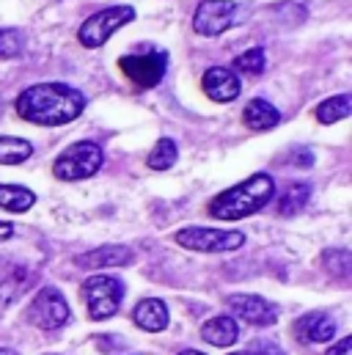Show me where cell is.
<instances>
[{
  "mask_svg": "<svg viewBox=\"0 0 352 355\" xmlns=\"http://www.w3.org/2000/svg\"><path fill=\"white\" fill-rule=\"evenodd\" d=\"M86 110V94L67 83H36L17 96L19 119L39 127H61Z\"/></svg>",
  "mask_w": 352,
  "mask_h": 355,
  "instance_id": "cell-1",
  "label": "cell"
},
{
  "mask_svg": "<svg viewBox=\"0 0 352 355\" xmlns=\"http://www.w3.org/2000/svg\"><path fill=\"white\" fill-rule=\"evenodd\" d=\"M272 196H275V179L270 174H254L215 196L206 209L215 220H243L264 209L272 201Z\"/></svg>",
  "mask_w": 352,
  "mask_h": 355,
  "instance_id": "cell-2",
  "label": "cell"
},
{
  "mask_svg": "<svg viewBox=\"0 0 352 355\" xmlns=\"http://www.w3.org/2000/svg\"><path fill=\"white\" fill-rule=\"evenodd\" d=\"M105 163L102 146L94 141H78L72 146H67L55 163H53V174L64 182H80V179L94 177Z\"/></svg>",
  "mask_w": 352,
  "mask_h": 355,
  "instance_id": "cell-3",
  "label": "cell"
},
{
  "mask_svg": "<svg viewBox=\"0 0 352 355\" xmlns=\"http://www.w3.org/2000/svg\"><path fill=\"white\" fill-rule=\"evenodd\" d=\"M83 300L94 322L110 320L124 300V284L116 275H91L83 281Z\"/></svg>",
  "mask_w": 352,
  "mask_h": 355,
  "instance_id": "cell-4",
  "label": "cell"
},
{
  "mask_svg": "<svg viewBox=\"0 0 352 355\" xmlns=\"http://www.w3.org/2000/svg\"><path fill=\"white\" fill-rule=\"evenodd\" d=\"M176 245L187 251H201V254H223V251H237L245 245L243 232H223V229H209V226H187L174 234Z\"/></svg>",
  "mask_w": 352,
  "mask_h": 355,
  "instance_id": "cell-5",
  "label": "cell"
},
{
  "mask_svg": "<svg viewBox=\"0 0 352 355\" xmlns=\"http://www.w3.org/2000/svg\"><path fill=\"white\" fill-rule=\"evenodd\" d=\"M132 19H135V8H132V6H110V8H102V11H96L94 17H88L86 22L80 25L78 39H80L83 47L96 50V47H102L118 28L130 25Z\"/></svg>",
  "mask_w": 352,
  "mask_h": 355,
  "instance_id": "cell-6",
  "label": "cell"
},
{
  "mask_svg": "<svg viewBox=\"0 0 352 355\" xmlns=\"http://www.w3.org/2000/svg\"><path fill=\"white\" fill-rule=\"evenodd\" d=\"M69 320H72V309L61 295V289L55 286H42L28 306V322L42 331H58Z\"/></svg>",
  "mask_w": 352,
  "mask_h": 355,
  "instance_id": "cell-7",
  "label": "cell"
},
{
  "mask_svg": "<svg viewBox=\"0 0 352 355\" xmlns=\"http://www.w3.org/2000/svg\"><path fill=\"white\" fill-rule=\"evenodd\" d=\"M118 69L141 89H155L163 83L166 69H168V53L166 50H152L143 55H121Z\"/></svg>",
  "mask_w": 352,
  "mask_h": 355,
  "instance_id": "cell-8",
  "label": "cell"
},
{
  "mask_svg": "<svg viewBox=\"0 0 352 355\" xmlns=\"http://www.w3.org/2000/svg\"><path fill=\"white\" fill-rule=\"evenodd\" d=\"M240 17L237 0H201L193 14V28L201 36H220Z\"/></svg>",
  "mask_w": 352,
  "mask_h": 355,
  "instance_id": "cell-9",
  "label": "cell"
},
{
  "mask_svg": "<svg viewBox=\"0 0 352 355\" xmlns=\"http://www.w3.org/2000/svg\"><path fill=\"white\" fill-rule=\"evenodd\" d=\"M226 303H229L234 320H243V322H248L254 328H270L278 320V306L259 297V295H245V292L240 295L237 292V295H229Z\"/></svg>",
  "mask_w": 352,
  "mask_h": 355,
  "instance_id": "cell-10",
  "label": "cell"
},
{
  "mask_svg": "<svg viewBox=\"0 0 352 355\" xmlns=\"http://www.w3.org/2000/svg\"><path fill=\"white\" fill-rule=\"evenodd\" d=\"M294 336L300 342H314V345H325L336 336V322L331 314L325 311H308L294 322Z\"/></svg>",
  "mask_w": 352,
  "mask_h": 355,
  "instance_id": "cell-11",
  "label": "cell"
},
{
  "mask_svg": "<svg viewBox=\"0 0 352 355\" xmlns=\"http://www.w3.org/2000/svg\"><path fill=\"white\" fill-rule=\"evenodd\" d=\"M201 89H204V94H206L212 102H234V99L240 96V78H237L231 69L212 67V69L204 72Z\"/></svg>",
  "mask_w": 352,
  "mask_h": 355,
  "instance_id": "cell-12",
  "label": "cell"
},
{
  "mask_svg": "<svg viewBox=\"0 0 352 355\" xmlns=\"http://www.w3.org/2000/svg\"><path fill=\"white\" fill-rule=\"evenodd\" d=\"M132 259H135V251L127 245H99L88 254H80L75 265L86 267V270H105V267H124Z\"/></svg>",
  "mask_w": 352,
  "mask_h": 355,
  "instance_id": "cell-13",
  "label": "cell"
},
{
  "mask_svg": "<svg viewBox=\"0 0 352 355\" xmlns=\"http://www.w3.org/2000/svg\"><path fill=\"white\" fill-rule=\"evenodd\" d=\"M132 320L141 331H149V334H160L168 328V306L160 300V297H146L141 300L135 309H132Z\"/></svg>",
  "mask_w": 352,
  "mask_h": 355,
  "instance_id": "cell-14",
  "label": "cell"
},
{
  "mask_svg": "<svg viewBox=\"0 0 352 355\" xmlns=\"http://www.w3.org/2000/svg\"><path fill=\"white\" fill-rule=\"evenodd\" d=\"M201 339L212 347H231L237 339H240V322L229 314H220V317H212L201 325Z\"/></svg>",
  "mask_w": 352,
  "mask_h": 355,
  "instance_id": "cell-15",
  "label": "cell"
},
{
  "mask_svg": "<svg viewBox=\"0 0 352 355\" xmlns=\"http://www.w3.org/2000/svg\"><path fill=\"white\" fill-rule=\"evenodd\" d=\"M243 121H245V127H251V130H256V132H264V130H272V127L281 124V113H278L275 105H270L267 99L256 96V99H251V102L245 105Z\"/></svg>",
  "mask_w": 352,
  "mask_h": 355,
  "instance_id": "cell-16",
  "label": "cell"
},
{
  "mask_svg": "<svg viewBox=\"0 0 352 355\" xmlns=\"http://www.w3.org/2000/svg\"><path fill=\"white\" fill-rule=\"evenodd\" d=\"M311 201V184L308 182H292L286 184V190L281 193V201H278V215L283 218H294L300 215Z\"/></svg>",
  "mask_w": 352,
  "mask_h": 355,
  "instance_id": "cell-17",
  "label": "cell"
},
{
  "mask_svg": "<svg viewBox=\"0 0 352 355\" xmlns=\"http://www.w3.org/2000/svg\"><path fill=\"white\" fill-rule=\"evenodd\" d=\"M314 113H317V121L319 124H336V121L347 119L352 113V96L350 94H336V96L319 102Z\"/></svg>",
  "mask_w": 352,
  "mask_h": 355,
  "instance_id": "cell-18",
  "label": "cell"
},
{
  "mask_svg": "<svg viewBox=\"0 0 352 355\" xmlns=\"http://www.w3.org/2000/svg\"><path fill=\"white\" fill-rule=\"evenodd\" d=\"M36 204V196L22 184H0V209L28 212Z\"/></svg>",
  "mask_w": 352,
  "mask_h": 355,
  "instance_id": "cell-19",
  "label": "cell"
},
{
  "mask_svg": "<svg viewBox=\"0 0 352 355\" xmlns=\"http://www.w3.org/2000/svg\"><path fill=\"white\" fill-rule=\"evenodd\" d=\"M33 155L30 141L14 138V135H0V166H19Z\"/></svg>",
  "mask_w": 352,
  "mask_h": 355,
  "instance_id": "cell-20",
  "label": "cell"
},
{
  "mask_svg": "<svg viewBox=\"0 0 352 355\" xmlns=\"http://www.w3.org/2000/svg\"><path fill=\"white\" fill-rule=\"evenodd\" d=\"M176 157H179L176 141H171V138H160V141L155 144V149H152V155H149L146 163H149L152 171H168V168L176 163Z\"/></svg>",
  "mask_w": 352,
  "mask_h": 355,
  "instance_id": "cell-21",
  "label": "cell"
},
{
  "mask_svg": "<svg viewBox=\"0 0 352 355\" xmlns=\"http://www.w3.org/2000/svg\"><path fill=\"white\" fill-rule=\"evenodd\" d=\"M322 265L331 275L336 278H350V270H352V254L347 248H331L322 254Z\"/></svg>",
  "mask_w": 352,
  "mask_h": 355,
  "instance_id": "cell-22",
  "label": "cell"
},
{
  "mask_svg": "<svg viewBox=\"0 0 352 355\" xmlns=\"http://www.w3.org/2000/svg\"><path fill=\"white\" fill-rule=\"evenodd\" d=\"M25 50V33L19 28H0V58H17Z\"/></svg>",
  "mask_w": 352,
  "mask_h": 355,
  "instance_id": "cell-23",
  "label": "cell"
},
{
  "mask_svg": "<svg viewBox=\"0 0 352 355\" xmlns=\"http://www.w3.org/2000/svg\"><path fill=\"white\" fill-rule=\"evenodd\" d=\"M264 67H267L264 47H251V50H245L243 55H237V58H234V69L248 72V75H262Z\"/></svg>",
  "mask_w": 352,
  "mask_h": 355,
  "instance_id": "cell-24",
  "label": "cell"
},
{
  "mask_svg": "<svg viewBox=\"0 0 352 355\" xmlns=\"http://www.w3.org/2000/svg\"><path fill=\"white\" fill-rule=\"evenodd\" d=\"M248 353L251 355H286L275 342H254V345L248 347Z\"/></svg>",
  "mask_w": 352,
  "mask_h": 355,
  "instance_id": "cell-25",
  "label": "cell"
},
{
  "mask_svg": "<svg viewBox=\"0 0 352 355\" xmlns=\"http://www.w3.org/2000/svg\"><path fill=\"white\" fill-rule=\"evenodd\" d=\"M292 163L300 166V168L314 166V155H311V149H294V160H292Z\"/></svg>",
  "mask_w": 352,
  "mask_h": 355,
  "instance_id": "cell-26",
  "label": "cell"
},
{
  "mask_svg": "<svg viewBox=\"0 0 352 355\" xmlns=\"http://www.w3.org/2000/svg\"><path fill=\"white\" fill-rule=\"evenodd\" d=\"M325 355H352V339L350 336H344L339 345H333Z\"/></svg>",
  "mask_w": 352,
  "mask_h": 355,
  "instance_id": "cell-27",
  "label": "cell"
},
{
  "mask_svg": "<svg viewBox=\"0 0 352 355\" xmlns=\"http://www.w3.org/2000/svg\"><path fill=\"white\" fill-rule=\"evenodd\" d=\"M11 234H14V226L6 223V220H0V240H8Z\"/></svg>",
  "mask_w": 352,
  "mask_h": 355,
  "instance_id": "cell-28",
  "label": "cell"
},
{
  "mask_svg": "<svg viewBox=\"0 0 352 355\" xmlns=\"http://www.w3.org/2000/svg\"><path fill=\"white\" fill-rule=\"evenodd\" d=\"M0 355H19L17 350H11V347H0Z\"/></svg>",
  "mask_w": 352,
  "mask_h": 355,
  "instance_id": "cell-29",
  "label": "cell"
},
{
  "mask_svg": "<svg viewBox=\"0 0 352 355\" xmlns=\"http://www.w3.org/2000/svg\"><path fill=\"white\" fill-rule=\"evenodd\" d=\"M179 355H206V353H198V350H182Z\"/></svg>",
  "mask_w": 352,
  "mask_h": 355,
  "instance_id": "cell-30",
  "label": "cell"
},
{
  "mask_svg": "<svg viewBox=\"0 0 352 355\" xmlns=\"http://www.w3.org/2000/svg\"><path fill=\"white\" fill-rule=\"evenodd\" d=\"M231 355H251L248 350H243V353H231Z\"/></svg>",
  "mask_w": 352,
  "mask_h": 355,
  "instance_id": "cell-31",
  "label": "cell"
}]
</instances>
